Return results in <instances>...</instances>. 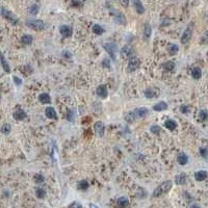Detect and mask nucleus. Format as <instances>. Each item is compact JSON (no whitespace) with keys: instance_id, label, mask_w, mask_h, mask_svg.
I'll return each mask as SVG.
<instances>
[{"instance_id":"33","label":"nucleus","mask_w":208,"mask_h":208,"mask_svg":"<svg viewBox=\"0 0 208 208\" xmlns=\"http://www.w3.org/2000/svg\"><path fill=\"white\" fill-rule=\"evenodd\" d=\"M199 119L201 122H206L208 121V111L207 110H200L199 112Z\"/></svg>"},{"instance_id":"8","label":"nucleus","mask_w":208,"mask_h":208,"mask_svg":"<svg viewBox=\"0 0 208 208\" xmlns=\"http://www.w3.org/2000/svg\"><path fill=\"white\" fill-rule=\"evenodd\" d=\"M60 33L62 34V37L67 39V38H70L73 33V30L70 26L68 25H62L60 27Z\"/></svg>"},{"instance_id":"11","label":"nucleus","mask_w":208,"mask_h":208,"mask_svg":"<svg viewBox=\"0 0 208 208\" xmlns=\"http://www.w3.org/2000/svg\"><path fill=\"white\" fill-rule=\"evenodd\" d=\"M132 3H133V6H134L135 11L138 15H143L145 14V7L143 5L142 1L141 0H132Z\"/></svg>"},{"instance_id":"24","label":"nucleus","mask_w":208,"mask_h":208,"mask_svg":"<svg viewBox=\"0 0 208 208\" xmlns=\"http://www.w3.org/2000/svg\"><path fill=\"white\" fill-rule=\"evenodd\" d=\"M167 49L170 55H176L179 51V47L177 45H175V44H169Z\"/></svg>"},{"instance_id":"36","label":"nucleus","mask_w":208,"mask_h":208,"mask_svg":"<svg viewBox=\"0 0 208 208\" xmlns=\"http://www.w3.org/2000/svg\"><path fill=\"white\" fill-rule=\"evenodd\" d=\"M150 131H151L153 134H155V135H158L160 132H161V128H160L159 126L158 125H153V126H151V128H150Z\"/></svg>"},{"instance_id":"5","label":"nucleus","mask_w":208,"mask_h":208,"mask_svg":"<svg viewBox=\"0 0 208 208\" xmlns=\"http://www.w3.org/2000/svg\"><path fill=\"white\" fill-rule=\"evenodd\" d=\"M1 15H2L3 18H5L6 20H9V22H11L13 24H17L18 23V18H17L16 16H15L11 11H7V9H5L4 7H1Z\"/></svg>"},{"instance_id":"29","label":"nucleus","mask_w":208,"mask_h":208,"mask_svg":"<svg viewBox=\"0 0 208 208\" xmlns=\"http://www.w3.org/2000/svg\"><path fill=\"white\" fill-rule=\"evenodd\" d=\"M92 30H93V32L96 34H98V35H101V34L104 33V28L102 27V26H100L99 24H94L93 25V28H92Z\"/></svg>"},{"instance_id":"9","label":"nucleus","mask_w":208,"mask_h":208,"mask_svg":"<svg viewBox=\"0 0 208 208\" xmlns=\"http://www.w3.org/2000/svg\"><path fill=\"white\" fill-rule=\"evenodd\" d=\"M96 94L98 95L99 97L101 98H106L108 95V91H107V87H106L105 84H100L98 87L96 89Z\"/></svg>"},{"instance_id":"30","label":"nucleus","mask_w":208,"mask_h":208,"mask_svg":"<svg viewBox=\"0 0 208 208\" xmlns=\"http://www.w3.org/2000/svg\"><path fill=\"white\" fill-rule=\"evenodd\" d=\"M163 68L165 69V71L172 72L175 69V62H167L163 65Z\"/></svg>"},{"instance_id":"7","label":"nucleus","mask_w":208,"mask_h":208,"mask_svg":"<svg viewBox=\"0 0 208 208\" xmlns=\"http://www.w3.org/2000/svg\"><path fill=\"white\" fill-rule=\"evenodd\" d=\"M94 130H95V132L97 133L98 136L102 137L103 135H104V131H105V126H104L103 122H101V121L96 122L94 125Z\"/></svg>"},{"instance_id":"43","label":"nucleus","mask_w":208,"mask_h":208,"mask_svg":"<svg viewBox=\"0 0 208 208\" xmlns=\"http://www.w3.org/2000/svg\"><path fill=\"white\" fill-rule=\"evenodd\" d=\"M13 79H14V82H15V84H16V85H21V84H22V80H21L19 77H17V76H14V77H13Z\"/></svg>"},{"instance_id":"15","label":"nucleus","mask_w":208,"mask_h":208,"mask_svg":"<svg viewBox=\"0 0 208 208\" xmlns=\"http://www.w3.org/2000/svg\"><path fill=\"white\" fill-rule=\"evenodd\" d=\"M125 121L127 122V123H133V122H135L136 121L138 118H137V116H136V114H135V111L133 110V111H129V112H127V114H125Z\"/></svg>"},{"instance_id":"21","label":"nucleus","mask_w":208,"mask_h":208,"mask_svg":"<svg viewBox=\"0 0 208 208\" xmlns=\"http://www.w3.org/2000/svg\"><path fill=\"white\" fill-rule=\"evenodd\" d=\"M167 108H168V104L165 101H160V102L156 103L155 105L153 106L154 111H163V110H165Z\"/></svg>"},{"instance_id":"32","label":"nucleus","mask_w":208,"mask_h":208,"mask_svg":"<svg viewBox=\"0 0 208 208\" xmlns=\"http://www.w3.org/2000/svg\"><path fill=\"white\" fill-rule=\"evenodd\" d=\"M35 196H37L39 199H44L46 197V190L42 187H38L35 190Z\"/></svg>"},{"instance_id":"22","label":"nucleus","mask_w":208,"mask_h":208,"mask_svg":"<svg viewBox=\"0 0 208 208\" xmlns=\"http://www.w3.org/2000/svg\"><path fill=\"white\" fill-rule=\"evenodd\" d=\"M165 127L167 129H169V130H171V131L175 130V129L177 128L176 121H174V120H171V119L167 120V121L165 122Z\"/></svg>"},{"instance_id":"19","label":"nucleus","mask_w":208,"mask_h":208,"mask_svg":"<svg viewBox=\"0 0 208 208\" xmlns=\"http://www.w3.org/2000/svg\"><path fill=\"white\" fill-rule=\"evenodd\" d=\"M177 163L180 165H185L188 163V156L185 153H180L177 156Z\"/></svg>"},{"instance_id":"44","label":"nucleus","mask_w":208,"mask_h":208,"mask_svg":"<svg viewBox=\"0 0 208 208\" xmlns=\"http://www.w3.org/2000/svg\"><path fill=\"white\" fill-rule=\"evenodd\" d=\"M120 2H121V4L125 7H127L129 5V0H120Z\"/></svg>"},{"instance_id":"40","label":"nucleus","mask_w":208,"mask_h":208,"mask_svg":"<svg viewBox=\"0 0 208 208\" xmlns=\"http://www.w3.org/2000/svg\"><path fill=\"white\" fill-rule=\"evenodd\" d=\"M200 154H201L202 157L206 158L208 155V150L206 148H200Z\"/></svg>"},{"instance_id":"16","label":"nucleus","mask_w":208,"mask_h":208,"mask_svg":"<svg viewBox=\"0 0 208 208\" xmlns=\"http://www.w3.org/2000/svg\"><path fill=\"white\" fill-rule=\"evenodd\" d=\"M117 205L119 208H127L129 206V200L126 197H121L117 200Z\"/></svg>"},{"instance_id":"1","label":"nucleus","mask_w":208,"mask_h":208,"mask_svg":"<svg viewBox=\"0 0 208 208\" xmlns=\"http://www.w3.org/2000/svg\"><path fill=\"white\" fill-rule=\"evenodd\" d=\"M172 186H173V183H172L171 180L165 181V182H163L161 184H160V185H158L157 187L154 190L153 195H152V196H153L154 198L161 197V196L168 194V192L171 190Z\"/></svg>"},{"instance_id":"23","label":"nucleus","mask_w":208,"mask_h":208,"mask_svg":"<svg viewBox=\"0 0 208 208\" xmlns=\"http://www.w3.org/2000/svg\"><path fill=\"white\" fill-rule=\"evenodd\" d=\"M192 76L194 79L198 80L201 78L202 76V70L199 68V67H195V68L192 69Z\"/></svg>"},{"instance_id":"38","label":"nucleus","mask_w":208,"mask_h":208,"mask_svg":"<svg viewBox=\"0 0 208 208\" xmlns=\"http://www.w3.org/2000/svg\"><path fill=\"white\" fill-rule=\"evenodd\" d=\"M33 179L37 183H43L44 180H45V178H44V176L42 174H35L33 177Z\"/></svg>"},{"instance_id":"12","label":"nucleus","mask_w":208,"mask_h":208,"mask_svg":"<svg viewBox=\"0 0 208 208\" xmlns=\"http://www.w3.org/2000/svg\"><path fill=\"white\" fill-rule=\"evenodd\" d=\"M121 56L125 58H131L133 57V51L129 46H124L121 49Z\"/></svg>"},{"instance_id":"31","label":"nucleus","mask_w":208,"mask_h":208,"mask_svg":"<svg viewBox=\"0 0 208 208\" xmlns=\"http://www.w3.org/2000/svg\"><path fill=\"white\" fill-rule=\"evenodd\" d=\"M89 186V182H87V180H81L79 183H78L77 187H78V190H83V192H85V190H87Z\"/></svg>"},{"instance_id":"3","label":"nucleus","mask_w":208,"mask_h":208,"mask_svg":"<svg viewBox=\"0 0 208 208\" xmlns=\"http://www.w3.org/2000/svg\"><path fill=\"white\" fill-rule=\"evenodd\" d=\"M105 51L108 53L112 60H116V50H117V45L114 43H105L103 45Z\"/></svg>"},{"instance_id":"45","label":"nucleus","mask_w":208,"mask_h":208,"mask_svg":"<svg viewBox=\"0 0 208 208\" xmlns=\"http://www.w3.org/2000/svg\"><path fill=\"white\" fill-rule=\"evenodd\" d=\"M89 208H99L98 206H97V205H95V204H93V203H91V204H89Z\"/></svg>"},{"instance_id":"26","label":"nucleus","mask_w":208,"mask_h":208,"mask_svg":"<svg viewBox=\"0 0 208 208\" xmlns=\"http://www.w3.org/2000/svg\"><path fill=\"white\" fill-rule=\"evenodd\" d=\"M114 20H116L117 23L121 24V25L126 24V18L124 17V15L122 14V13H117V14L114 15Z\"/></svg>"},{"instance_id":"20","label":"nucleus","mask_w":208,"mask_h":208,"mask_svg":"<svg viewBox=\"0 0 208 208\" xmlns=\"http://www.w3.org/2000/svg\"><path fill=\"white\" fill-rule=\"evenodd\" d=\"M39 100H40V102L43 103V104H50L51 97H50V95L47 94V93H42V94L39 96Z\"/></svg>"},{"instance_id":"41","label":"nucleus","mask_w":208,"mask_h":208,"mask_svg":"<svg viewBox=\"0 0 208 208\" xmlns=\"http://www.w3.org/2000/svg\"><path fill=\"white\" fill-rule=\"evenodd\" d=\"M68 208H82V206H81L80 203H78V202H73V203H71L69 205Z\"/></svg>"},{"instance_id":"10","label":"nucleus","mask_w":208,"mask_h":208,"mask_svg":"<svg viewBox=\"0 0 208 208\" xmlns=\"http://www.w3.org/2000/svg\"><path fill=\"white\" fill-rule=\"evenodd\" d=\"M13 118H14L16 121H23V120L26 118V112L23 109H21V108H18V109L15 110L14 114H13Z\"/></svg>"},{"instance_id":"25","label":"nucleus","mask_w":208,"mask_h":208,"mask_svg":"<svg viewBox=\"0 0 208 208\" xmlns=\"http://www.w3.org/2000/svg\"><path fill=\"white\" fill-rule=\"evenodd\" d=\"M175 182L178 184V185H183L186 183V176L185 174H179L175 177Z\"/></svg>"},{"instance_id":"4","label":"nucleus","mask_w":208,"mask_h":208,"mask_svg":"<svg viewBox=\"0 0 208 208\" xmlns=\"http://www.w3.org/2000/svg\"><path fill=\"white\" fill-rule=\"evenodd\" d=\"M192 37V24H190L187 27L185 28L184 32L181 35V43L182 44H187L190 40Z\"/></svg>"},{"instance_id":"42","label":"nucleus","mask_w":208,"mask_h":208,"mask_svg":"<svg viewBox=\"0 0 208 208\" xmlns=\"http://www.w3.org/2000/svg\"><path fill=\"white\" fill-rule=\"evenodd\" d=\"M201 43L202 44H208V31H206L204 33V35L201 39Z\"/></svg>"},{"instance_id":"17","label":"nucleus","mask_w":208,"mask_h":208,"mask_svg":"<svg viewBox=\"0 0 208 208\" xmlns=\"http://www.w3.org/2000/svg\"><path fill=\"white\" fill-rule=\"evenodd\" d=\"M207 172L204 171V170H201V171H198L195 173V179L197 181H203L207 178Z\"/></svg>"},{"instance_id":"34","label":"nucleus","mask_w":208,"mask_h":208,"mask_svg":"<svg viewBox=\"0 0 208 208\" xmlns=\"http://www.w3.org/2000/svg\"><path fill=\"white\" fill-rule=\"evenodd\" d=\"M145 97H146V98H148V99L155 98V97H156V93L152 89H147L146 91H145Z\"/></svg>"},{"instance_id":"46","label":"nucleus","mask_w":208,"mask_h":208,"mask_svg":"<svg viewBox=\"0 0 208 208\" xmlns=\"http://www.w3.org/2000/svg\"><path fill=\"white\" fill-rule=\"evenodd\" d=\"M190 208H201V207H200V206L198 205V204H192V205L190 206Z\"/></svg>"},{"instance_id":"14","label":"nucleus","mask_w":208,"mask_h":208,"mask_svg":"<svg viewBox=\"0 0 208 208\" xmlns=\"http://www.w3.org/2000/svg\"><path fill=\"white\" fill-rule=\"evenodd\" d=\"M152 35V27L150 26V24H145L144 26V40L146 42H148L149 40H150V38H151Z\"/></svg>"},{"instance_id":"28","label":"nucleus","mask_w":208,"mask_h":208,"mask_svg":"<svg viewBox=\"0 0 208 208\" xmlns=\"http://www.w3.org/2000/svg\"><path fill=\"white\" fill-rule=\"evenodd\" d=\"M33 41V38L30 34H24L22 38H21V42H22L24 45H30Z\"/></svg>"},{"instance_id":"18","label":"nucleus","mask_w":208,"mask_h":208,"mask_svg":"<svg viewBox=\"0 0 208 208\" xmlns=\"http://www.w3.org/2000/svg\"><path fill=\"white\" fill-rule=\"evenodd\" d=\"M135 114H136L137 118L138 119H141V118H145L148 116L149 114V110L147 109L146 107H140V108H136V109H134Z\"/></svg>"},{"instance_id":"13","label":"nucleus","mask_w":208,"mask_h":208,"mask_svg":"<svg viewBox=\"0 0 208 208\" xmlns=\"http://www.w3.org/2000/svg\"><path fill=\"white\" fill-rule=\"evenodd\" d=\"M45 114H46V117L48 118V119H50V120H56L57 119L56 111H55V109L52 107V106H48V107L46 108Z\"/></svg>"},{"instance_id":"6","label":"nucleus","mask_w":208,"mask_h":208,"mask_svg":"<svg viewBox=\"0 0 208 208\" xmlns=\"http://www.w3.org/2000/svg\"><path fill=\"white\" fill-rule=\"evenodd\" d=\"M141 67V62L140 60L137 58V57L133 56L131 58H129V62H128V72H134L136 71L137 69Z\"/></svg>"},{"instance_id":"35","label":"nucleus","mask_w":208,"mask_h":208,"mask_svg":"<svg viewBox=\"0 0 208 208\" xmlns=\"http://www.w3.org/2000/svg\"><path fill=\"white\" fill-rule=\"evenodd\" d=\"M11 126L9 125V123H5L1 126V132H2L3 134H9V133L11 132Z\"/></svg>"},{"instance_id":"37","label":"nucleus","mask_w":208,"mask_h":208,"mask_svg":"<svg viewBox=\"0 0 208 208\" xmlns=\"http://www.w3.org/2000/svg\"><path fill=\"white\" fill-rule=\"evenodd\" d=\"M39 6L37 4H33L29 7V14L30 15H37L39 13Z\"/></svg>"},{"instance_id":"27","label":"nucleus","mask_w":208,"mask_h":208,"mask_svg":"<svg viewBox=\"0 0 208 208\" xmlns=\"http://www.w3.org/2000/svg\"><path fill=\"white\" fill-rule=\"evenodd\" d=\"M1 66H2V69L4 70V72H6V73L11 72V67H9V62L5 60L4 55H1Z\"/></svg>"},{"instance_id":"39","label":"nucleus","mask_w":208,"mask_h":208,"mask_svg":"<svg viewBox=\"0 0 208 208\" xmlns=\"http://www.w3.org/2000/svg\"><path fill=\"white\" fill-rule=\"evenodd\" d=\"M180 111L184 114H187L190 112V106L187 105H181L180 106Z\"/></svg>"},{"instance_id":"2","label":"nucleus","mask_w":208,"mask_h":208,"mask_svg":"<svg viewBox=\"0 0 208 208\" xmlns=\"http://www.w3.org/2000/svg\"><path fill=\"white\" fill-rule=\"evenodd\" d=\"M27 26L29 28L33 30H37V31H41L45 28V23L42 20H29L27 21Z\"/></svg>"}]
</instances>
